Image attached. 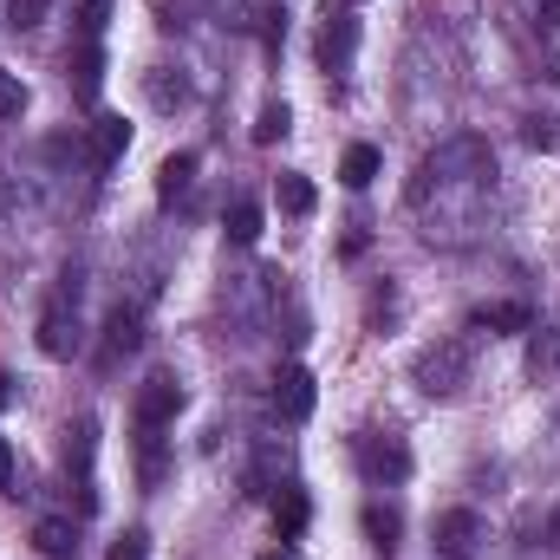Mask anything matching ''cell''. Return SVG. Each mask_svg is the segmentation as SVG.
Returning a JSON list of instances; mask_svg holds the SVG:
<instances>
[{"label": "cell", "instance_id": "6da1fadb", "mask_svg": "<svg viewBox=\"0 0 560 560\" xmlns=\"http://www.w3.org/2000/svg\"><path fill=\"white\" fill-rule=\"evenodd\" d=\"M495 176V156H489V143L476 138H456L443 143V150H430L418 163V176H411V209H423L430 196H443V189H482Z\"/></svg>", "mask_w": 560, "mask_h": 560}, {"label": "cell", "instance_id": "7a4b0ae2", "mask_svg": "<svg viewBox=\"0 0 560 560\" xmlns=\"http://www.w3.org/2000/svg\"><path fill=\"white\" fill-rule=\"evenodd\" d=\"M411 378H418V392H430V398H456V392L469 385V339H436V346H423L418 365H411Z\"/></svg>", "mask_w": 560, "mask_h": 560}, {"label": "cell", "instance_id": "3957f363", "mask_svg": "<svg viewBox=\"0 0 560 560\" xmlns=\"http://www.w3.org/2000/svg\"><path fill=\"white\" fill-rule=\"evenodd\" d=\"M352 456H359V476L378 482V489L411 476V450H405V436H378V430H365V436L352 443Z\"/></svg>", "mask_w": 560, "mask_h": 560}, {"label": "cell", "instance_id": "277c9868", "mask_svg": "<svg viewBox=\"0 0 560 560\" xmlns=\"http://www.w3.org/2000/svg\"><path fill=\"white\" fill-rule=\"evenodd\" d=\"M39 352H46V359H72V352H79V280L39 313Z\"/></svg>", "mask_w": 560, "mask_h": 560}, {"label": "cell", "instance_id": "5b68a950", "mask_svg": "<svg viewBox=\"0 0 560 560\" xmlns=\"http://www.w3.org/2000/svg\"><path fill=\"white\" fill-rule=\"evenodd\" d=\"M275 280H280V275H229V313L242 319V332H261V326H268Z\"/></svg>", "mask_w": 560, "mask_h": 560}, {"label": "cell", "instance_id": "8992f818", "mask_svg": "<svg viewBox=\"0 0 560 560\" xmlns=\"http://www.w3.org/2000/svg\"><path fill=\"white\" fill-rule=\"evenodd\" d=\"M352 52H359V20H352V7H332V0H326L319 66H326V72H346V66H352Z\"/></svg>", "mask_w": 560, "mask_h": 560}, {"label": "cell", "instance_id": "52a82bcc", "mask_svg": "<svg viewBox=\"0 0 560 560\" xmlns=\"http://www.w3.org/2000/svg\"><path fill=\"white\" fill-rule=\"evenodd\" d=\"M313 405H319L313 372H306V365H280V378H275V418L280 423H306V418H313Z\"/></svg>", "mask_w": 560, "mask_h": 560}, {"label": "cell", "instance_id": "ba28073f", "mask_svg": "<svg viewBox=\"0 0 560 560\" xmlns=\"http://www.w3.org/2000/svg\"><path fill=\"white\" fill-rule=\"evenodd\" d=\"M436 555L443 560H469L476 548H482V522L469 515V509H450V515H436Z\"/></svg>", "mask_w": 560, "mask_h": 560}, {"label": "cell", "instance_id": "9c48e42d", "mask_svg": "<svg viewBox=\"0 0 560 560\" xmlns=\"http://www.w3.org/2000/svg\"><path fill=\"white\" fill-rule=\"evenodd\" d=\"M176 411H183V385L176 378H143L138 392V430H163V423H176Z\"/></svg>", "mask_w": 560, "mask_h": 560}, {"label": "cell", "instance_id": "30bf717a", "mask_svg": "<svg viewBox=\"0 0 560 560\" xmlns=\"http://www.w3.org/2000/svg\"><path fill=\"white\" fill-rule=\"evenodd\" d=\"M125 150H131V125H125V118H112V112L92 118V138H85V163H92V170H112Z\"/></svg>", "mask_w": 560, "mask_h": 560}, {"label": "cell", "instance_id": "8fae6325", "mask_svg": "<svg viewBox=\"0 0 560 560\" xmlns=\"http://www.w3.org/2000/svg\"><path fill=\"white\" fill-rule=\"evenodd\" d=\"M469 332H535V313L522 300H489L469 313Z\"/></svg>", "mask_w": 560, "mask_h": 560}, {"label": "cell", "instance_id": "7c38bea8", "mask_svg": "<svg viewBox=\"0 0 560 560\" xmlns=\"http://www.w3.org/2000/svg\"><path fill=\"white\" fill-rule=\"evenodd\" d=\"M33 548H39L46 560H72V555H79V528H72V522H59V515H46V522L33 528Z\"/></svg>", "mask_w": 560, "mask_h": 560}, {"label": "cell", "instance_id": "4fadbf2b", "mask_svg": "<svg viewBox=\"0 0 560 560\" xmlns=\"http://www.w3.org/2000/svg\"><path fill=\"white\" fill-rule=\"evenodd\" d=\"M189 183H196V156H189V150H176V156L156 163V196H163V202H176Z\"/></svg>", "mask_w": 560, "mask_h": 560}, {"label": "cell", "instance_id": "5bb4252c", "mask_svg": "<svg viewBox=\"0 0 560 560\" xmlns=\"http://www.w3.org/2000/svg\"><path fill=\"white\" fill-rule=\"evenodd\" d=\"M138 346H143L138 313H125V306H118V313L105 319V359H125V352H138Z\"/></svg>", "mask_w": 560, "mask_h": 560}, {"label": "cell", "instance_id": "9a60e30c", "mask_svg": "<svg viewBox=\"0 0 560 560\" xmlns=\"http://www.w3.org/2000/svg\"><path fill=\"white\" fill-rule=\"evenodd\" d=\"M378 163H385V156H378L372 143H352V150L339 156V183H346V189H365V183L378 176Z\"/></svg>", "mask_w": 560, "mask_h": 560}, {"label": "cell", "instance_id": "2e32d148", "mask_svg": "<svg viewBox=\"0 0 560 560\" xmlns=\"http://www.w3.org/2000/svg\"><path fill=\"white\" fill-rule=\"evenodd\" d=\"M306 515H313V509H306V489H293V482H287V489H280V502H275V528H280V541H293V535L306 528Z\"/></svg>", "mask_w": 560, "mask_h": 560}, {"label": "cell", "instance_id": "e0dca14e", "mask_svg": "<svg viewBox=\"0 0 560 560\" xmlns=\"http://www.w3.org/2000/svg\"><path fill=\"white\" fill-rule=\"evenodd\" d=\"M261 229H268L261 202H235V209H229V242H235V248H255V242H261Z\"/></svg>", "mask_w": 560, "mask_h": 560}, {"label": "cell", "instance_id": "ac0fdd59", "mask_svg": "<svg viewBox=\"0 0 560 560\" xmlns=\"http://www.w3.org/2000/svg\"><path fill=\"white\" fill-rule=\"evenodd\" d=\"M275 196H280V209H287V215H313V202H319V196H313V183H306L300 170H287V176H280Z\"/></svg>", "mask_w": 560, "mask_h": 560}, {"label": "cell", "instance_id": "d6986e66", "mask_svg": "<svg viewBox=\"0 0 560 560\" xmlns=\"http://www.w3.org/2000/svg\"><path fill=\"white\" fill-rule=\"evenodd\" d=\"M143 92H150V105H156V112L189 105V85H183V79H170V72H150V79H143Z\"/></svg>", "mask_w": 560, "mask_h": 560}, {"label": "cell", "instance_id": "ffe728a7", "mask_svg": "<svg viewBox=\"0 0 560 560\" xmlns=\"http://www.w3.org/2000/svg\"><path fill=\"white\" fill-rule=\"evenodd\" d=\"M398 509H378V502H365V535H372V548H392L398 541Z\"/></svg>", "mask_w": 560, "mask_h": 560}, {"label": "cell", "instance_id": "44dd1931", "mask_svg": "<svg viewBox=\"0 0 560 560\" xmlns=\"http://www.w3.org/2000/svg\"><path fill=\"white\" fill-rule=\"evenodd\" d=\"M98 66H105V59H98V39H85L79 59H72V72H79V98H98Z\"/></svg>", "mask_w": 560, "mask_h": 560}, {"label": "cell", "instance_id": "7402d4cb", "mask_svg": "<svg viewBox=\"0 0 560 560\" xmlns=\"http://www.w3.org/2000/svg\"><path fill=\"white\" fill-rule=\"evenodd\" d=\"M293 131V112L287 105H261V118H255V143H280Z\"/></svg>", "mask_w": 560, "mask_h": 560}, {"label": "cell", "instance_id": "603a6c76", "mask_svg": "<svg viewBox=\"0 0 560 560\" xmlns=\"http://www.w3.org/2000/svg\"><path fill=\"white\" fill-rule=\"evenodd\" d=\"M46 7H52V0H7V26H13V33H26V26H39V20H46Z\"/></svg>", "mask_w": 560, "mask_h": 560}, {"label": "cell", "instance_id": "cb8c5ba5", "mask_svg": "<svg viewBox=\"0 0 560 560\" xmlns=\"http://www.w3.org/2000/svg\"><path fill=\"white\" fill-rule=\"evenodd\" d=\"M20 112H26V85L0 66V118H20Z\"/></svg>", "mask_w": 560, "mask_h": 560}, {"label": "cell", "instance_id": "d4e9b609", "mask_svg": "<svg viewBox=\"0 0 560 560\" xmlns=\"http://www.w3.org/2000/svg\"><path fill=\"white\" fill-rule=\"evenodd\" d=\"M112 560H150V541H143V528L118 535V541H112Z\"/></svg>", "mask_w": 560, "mask_h": 560}, {"label": "cell", "instance_id": "484cf974", "mask_svg": "<svg viewBox=\"0 0 560 560\" xmlns=\"http://www.w3.org/2000/svg\"><path fill=\"white\" fill-rule=\"evenodd\" d=\"M79 33H85V39H98V33H105V0H85V13H79Z\"/></svg>", "mask_w": 560, "mask_h": 560}, {"label": "cell", "instance_id": "4316f807", "mask_svg": "<svg viewBox=\"0 0 560 560\" xmlns=\"http://www.w3.org/2000/svg\"><path fill=\"white\" fill-rule=\"evenodd\" d=\"M7 489H13V443L0 436V495H7Z\"/></svg>", "mask_w": 560, "mask_h": 560}, {"label": "cell", "instance_id": "83f0119b", "mask_svg": "<svg viewBox=\"0 0 560 560\" xmlns=\"http://www.w3.org/2000/svg\"><path fill=\"white\" fill-rule=\"evenodd\" d=\"M7 405H13V378L0 372V411H7Z\"/></svg>", "mask_w": 560, "mask_h": 560}, {"label": "cell", "instance_id": "f1b7e54d", "mask_svg": "<svg viewBox=\"0 0 560 560\" xmlns=\"http://www.w3.org/2000/svg\"><path fill=\"white\" fill-rule=\"evenodd\" d=\"M535 7H541V20H548V13H560V0H535Z\"/></svg>", "mask_w": 560, "mask_h": 560}, {"label": "cell", "instance_id": "f546056e", "mask_svg": "<svg viewBox=\"0 0 560 560\" xmlns=\"http://www.w3.org/2000/svg\"><path fill=\"white\" fill-rule=\"evenodd\" d=\"M261 560H280V555H261Z\"/></svg>", "mask_w": 560, "mask_h": 560}, {"label": "cell", "instance_id": "4dcf8cb0", "mask_svg": "<svg viewBox=\"0 0 560 560\" xmlns=\"http://www.w3.org/2000/svg\"><path fill=\"white\" fill-rule=\"evenodd\" d=\"M346 7H352V0H346Z\"/></svg>", "mask_w": 560, "mask_h": 560}]
</instances>
